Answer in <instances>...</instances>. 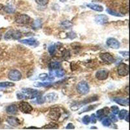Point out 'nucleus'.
Masks as SVG:
<instances>
[{
  "label": "nucleus",
  "instance_id": "obj_1",
  "mask_svg": "<svg viewBox=\"0 0 130 130\" xmlns=\"http://www.w3.org/2000/svg\"><path fill=\"white\" fill-rule=\"evenodd\" d=\"M98 100V97L97 96H91V97L89 98H87V99L84 100L83 101H81L79 103H77V104H75L71 106L70 109H71L72 111H77L79 109L83 107V105H86V104H89V103H91L92 102H94V101H97Z\"/></svg>",
  "mask_w": 130,
  "mask_h": 130
},
{
  "label": "nucleus",
  "instance_id": "obj_2",
  "mask_svg": "<svg viewBox=\"0 0 130 130\" xmlns=\"http://www.w3.org/2000/svg\"><path fill=\"white\" fill-rule=\"evenodd\" d=\"M76 89L78 93H79L80 94L85 95L89 93L90 90V87L86 81H82L77 85Z\"/></svg>",
  "mask_w": 130,
  "mask_h": 130
},
{
  "label": "nucleus",
  "instance_id": "obj_3",
  "mask_svg": "<svg viewBox=\"0 0 130 130\" xmlns=\"http://www.w3.org/2000/svg\"><path fill=\"white\" fill-rule=\"evenodd\" d=\"M21 37H22V33L20 31L14 29L9 30L4 36L5 39L6 40H10V39L17 40V39H20Z\"/></svg>",
  "mask_w": 130,
  "mask_h": 130
},
{
  "label": "nucleus",
  "instance_id": "obj_4",
  "mask_svg": "<svg viewBox=\"0 0 130 130\" xmlns=\"http://www.w3.org/2000/svg\"><path fill=\"white\" fill-rule=\"evenodd\" d=\"M22 74L18 70H12L8 74V77L11 81H18L22 79Z\"/></svg>",
  "mask_w": 130,
  "mask_h": 130
},
{
  "label": "nucleus",
  "instance_id": "obj_5",
  "mask_svg": "<svg viewBox=\"0 0 130 130\" xmlns=\"http://www.w3.org/2000/svg\"><path fill=\"white\" fill-rule=\"evenodd\" d=\"M15 21L20 25H27L30 22L31 18L27 14H20L16 16Z\"/></svg>",
  "mask_w": 130,
  "mask_h": 130
},
{
  "label": "nucleus",
  "instance_id": "obj_6",
  "mask_svg": "<svg viewBox=\"0 0 130 130\" xmlns=\"http://www.w3.org/2000/svg\"><path fill=\"white\" fill-rule=\"evenodd\" d=\"M48 116L53 120H58L61 116V112L59 108H52L49 111Z\"/></svg>",
  "mask_w": 130,
  "mask_h": 130
},
{
  "label": "nucleus",
  "instance_id": "obj_7",
  "mask_svg": "<svg viewBox=\"0 0 130 130\" xmlns=\"http://www.w3.org/2000/svg\"><path fill=\"white\" fill-rule=\"evenodd\" d=\"M18 109L24 113H30L32 111V107L29 103L26 102H21L18 104Z\"/></svg>",
  "mask_w": 130,
  "mask_h": 130
},
{
  "label": "nucleus",
  "instance_id": "obj_8",
  "mask_svg": "<svg viewBox=\"0 0 130 130\" xmlns=\"http://www.w3.org/2000/svg\"><path fill=\"white\" fill-rule=\"evenodd\" d=\"M117 72L120 76H126L129 74V66L125 63L120 64L118 67Z\"/></svg>",
  "mask_w": 130,
  "mask_h": 130
},
{
  "label": "nucleus",
  "instance_id": "obj_9",
  "mask_svg": "<svg viewBox=\"0 0 130 130\" xmlns=\"http://www.w3.org/2000/svg\"><path fill=\"white\" fill-rule=\"evenodd\" d=\"M23 93L27 95V98L29 99H33L37 97V96L39 94V90H35L33 89H30V88H27V89H22Z\"/></svg>",
  "mask_w": 130,
  "mask_h": 130
},
{
  "label": "nucleus",
  "instance_id": "obj_10",
  "mask_svg": "<svg viewBox=\"0 0 130 130\" xmlns=\"http://www.w3.org/2000/svg\"><path fill=\"white\" fill-rule=\"evenodd\" d=\"M106 44L108 47L115 50L119 49L120 46V42L115 38H109L106 41Z\"/></svg>",
  "mask_w": 130,
  "mask_h": 130
},
{
  "label": "nucleus",
  "instance_id": "obj_11",
  "mask_svg": "<svg viewBox=\"0 0 130 130\" xmlns=\"http://www.w3.org/2000/svg\"><path fill=\"white\" fill-rule=\"evenodd\" d=\"M95 75L98 80H105L109 77V71L107 69H100L96 72Z\"/></svg>",
  "mask_w": 130,
  "mask_h": 130
},
{
  "label": "nucleus",
  "instance_id": "obj_12",
  "mask_svg": "<svg viewBox=\"0 0 130 130\" xmlns=\"http://www.w3.org/2000/svg\"><path fill=\"white\" fill-rule=\"evenodd\" d=\"M100 57L104 62L108 64L113 63L115 61L113 57H112V55H111L109 53H101L100 55Z\"/></svg>",
  "mask_w": 130,
  "mask_h": 130
},
{
  "label": "nucleus",
  "instance_id": "obj_13",
  "mask_svg": "<svg viewBox=\"0 0 130 130\" xmlns=\"http://www.w3.org/2000/svg\"><path fill=\"white\" fill-rule=\"evenodd\" d=\"M109 113V108L105 107L102 108V109H100L98 110L97 112H96V118H98L100 120H102L104 117H106L108 114Z\"/></svg>",
  "mask_w": 130,
  "mask_h": 130
},
{
  "label": "nucleus",
  "instance_id": "obj_14",
  "mask_svg": "<svg viewBox=\"0 0 130 130\" xmlns=\"http://www.w3.org/2000/svg\"><path fill=\"white\" fill-rule=\"evenodd\" d=\"M108 20H109V18H108L107 16L104 14L96 15L94 17V22L96 24H100V25L105 24L108 22Z\"/></svg>",
  "mask_w": 130,
  "mask_h": 130
},
{
  "label": "nucleus",
  "instance_id": "obj_15",
  "mask_svg": "<svg viewBox=\"0 0 130 130\" xmlns=\"http://www.w3.org/2000/svg\"><path fill=\"white\" fill-rule=\"evenodd\" d=\"M50 74L52 77H58V78H61V77H62L65 75V72L64 70L58 68V69L50 70Z\"/></svg>",
  "mask_w": 130,
  "mask_h": 130
},
{
  "label": "nucleus",
  "instance_id": "obj_16",
  "mask_svg": "<svg viewBox=\"0 0 130 130\" xmlns=\"http://www.w3.org/2000/svg\"><path fill=\"white\" fill-rule=\"evenodd\" d=\"M7 122L9 125L14 126V127L18 126L21 124L20 120L18 118L14 117H9L7 118Z\"/></svg>",
  "mask_w": 130,
  "mask_h": 130
},
{
  "label": "nucleus",
  "instance_id": "obj_17",
  "mask_svg": "<svg viewBox=\"0 0 130 130\" xmlns=\"http://www.w3.org/2000/svg\"><path fill=\"white\" fill-rule=\"evenodd\" d=\"M112 100L115 102H116L117 104H119L120 105H122V106H129V99L128 98L125 99V98H119L117 97L115 98L112 99Z\"/></svg>",
  "mask_w": 130,
  "mask_h": 130
},
{
  "label": "nucleus",
  "instance_id": "obj_18",
  "mask_svg": "<svg viewBox=\"0 0 130 130\" xmlns=\"http://www.w3.org/2000/svg\"><path fill=\"white\" fill-rule=\"evenodd\" d=\"M45 102H47L49 103L55 102L58 99V95L55 93H49L44 96Z\"/></svg>",
  "mask_w": 130,
  "mask_h": 130
},
{
  "label": "nucleus",
  "instance_id": "obj_19",
  "mask_svg": "<svg viewBox=\"0 0 130 130\" xmlns=\"http://www.w3.org/2000/svg\"><path fill=\"white\" fill-rule=\"evenodd\" d=\"M20 42L24 44L29 45V46H36L37 42V39H34V38H31V39H24V40H20Z\"/></svg>",
  "mask_w": 130,
  "mask_h": 130
},
{
  "label": "nucleus",
  "instance_id": "obj_20",
  "mask_svg": "<svg viewBox=\"0 0 130 130\" xmlns=\"http://www.w3.org/2000/svg\"><path fill=\"white\" fill-rule=\"evenodd\" d=\"M87 7L90 8L92 10H95V11H98V12H102L104 10V8L103 7L100 5L94 4V3H89V4L87 5Z\"/></svg>",
  "mask_w": 130,
  "mask_h": 130
},
{
  "label": "nucleus",
  "instance_id": "obj_21",
  "mask_svg": "<svg viewBox=\"0 0 130 130\" xmlns=\"http://www.w3.org/2000/svg\"><path fill=\"white\" fill-rule=\"evenodd\" d=\"M6 112L8 114L10 115H15L18 112V108L17 106L14 104H12V105H9L6 108Z\"/></svg>",
  "mask_w": 130,
  "mask_h": 130
},
{
  "label": "nucleus",
  "instance_id": "obj_22",
  "mask_svg": "<svg viewBox=\"0 0 130 130\" xmlns=\"http://www.w3.org/2000/svg\"><path fill=\"white\" fill-rule=\"evenodd\" d=\"M3 9L4 10L5 12H6L7 13H9V14L14 13L15 11H16V9H14L13 5L10 4H8L7 6L3 7Z\"/></svg>",
  "mask_w": 130,
  "mask_h": 130
},
{
  "label": "nucleus",
  "instance_id": "obj_23",
  "mask_svg": "<svg viewBox=\"0 0 130 130\" xmlns=\"http://www.w3.org/2000/svg\"><path fill=\"white\" fill-rule=\"evenodd\" d=\"M61 26L63 27L64 29H68L72 28L73 27V24L69 20H65L61 23Z\"/></svg>",
  "mask_w": 130,
  "mask_h": 130
},
{
  "label": "nucleus",
  "instance_id": "obj_24",
  "mask_svg": "<svg viewBox=\"0 0 130 130\" xmlns=\"http://www.w3.org/2000/svg\"><path fill=\"white\" fill-rule=\"evenodd\" d=\"M42 26V20L40 19H37L32 22V27L34 29H37L40 28Z\"/></svg>",
  "mask_w": 130,
  "mask_h": 130
},
{
  "label": "nucleus",
  "instance_id": "obj_25",
  "mask_svg": "<svg viewBox=\"0 0 130 130\" xmlns=\"http://www.w3.org/2000/svg\"><path fill=\"white\" fill-rule=\"evenodd\" d=\"M60 67H61V63L59 62H52L49 64V68L50 70L58 69V68H60Z\"/></svg>",
  "mask_w": 130,
  "mask_h": 130
},
{
  "label": "nucleus",
  "instance_id": "obj_26",
  "mask_svg": "<svg viewBox=\"0 0 130 130\" xmlns=\"http://www.w3.org/2000/svg\"><path fill=\"white\" fill-rule=\"evenodd\" d=\"M52 85V83L50 82H45V83L37 82V83H34V86L36 87H49Z\"/></svg>",
  "mask_w": 130,
  "mask_h": 130
},
{
  "label": "nucleus",
  "instance_id": "obj_27",
  "mask_svg": "<svg viewBox=\"0 0 130 130\" xmlns=\"http://www.w3.org/2000/svg\"><path fill=\"white\" fill-rule=\"evenodd\" d=\"M15 85L12 82H0V88H7L14 87Z\"/></svg>",
  "mask_w": 130,
  "mask_h": 130
},
{
  "label": "nucleus",
  "instance_id": "obj_28",
  "mask_svg": "<svg viewBox=\"0 0 130 130\" xmlns=\"http://www.w3.org/2000/svg\"><path fill=\"white\" fill-rule=\"evenodd\" d=\"M112 124V121L109 118H104L102 120V124L105 127H109Z\"/></svg>",
  "mask_w": 130,
  "mask_h": 130
},
{
  "label": "nucleus",
  "instance_id": "obj_29",
  "mask_svg": "<svg viewBox=\"0 0 130 130\" xmlns=\"http://www.w3.org/2000/svg\"><path fill=\"white\" fill-rule=\"evenodd\" d=\"M36 102L38 104H42L44 103L45 99L44 96H43L41 94H38L36 97Z\"/></svg>",
  "mask_w": 130,
  "mask_h": 130
},
{
  "label": "nucleus",
  "instance_id": "obj_30",
  "mask_svg": "<svg viewBox=\"0 0 130 130\" xmlns=\"http://www.w3.org/2000/svg\"><path fill=\"white\" fill-rule=\"evenodd\" d=\"M127 113H128V111L127 110L122 109L121 111H119V112H118V117L120 120H122V119H124Z\"/></svg>",
  "mask_w": 130,
  "mask_h": 130
},
{
  "label": "nucleus",
  "instance_id": "obj_31",
  "mask_svg": "<svg viewBox=\"0 0 130 130\" xmlns=\"http://www.w3.org/2000/svg\"><path fill=\"white\" fill-rule=\"evenodd\" d=\"M44 129H58L59 128V126L55 123H50V124H47L46 126H44Z\"/></svg>",
  "mask_w": 130,
  "mask_h": 130
},
{
  "label": "nucleus",
  "instance_id": "obj_32",
  "mask_svg": "<svg viewBox=\"0 0 130 130\" xmlns=\"http://www.w3.org/2000/svg\"><path fill=\"white\" fill-rule=\"evenodd\" d=\"M48 52L50 53V55H53L55 53L57 50V45L56 44H52L48 47Z\"/></svg>",
  "mask_w": 130,
  "mask_h": 130
},
{
  "label": "nucleus",
  "instance_id": "obj_33",
  "mask_svg": "<svg viewBox=\"0 0 130 130\" xmlns=\"http://www.w3.org/2000/svg\"><path fill=\"white\" fill-rule=\"evenodd\" d=\"M106 11H107V13H109V14L112 15V16H117V17H122V15L121 14L118 13V12H116V11H114V10H111V9H107L106 10Z\"/></svg>",
  "mask_w": 130,
  "mask_h": 130
},
{
  "label": "nucleus",
  "instance_id": "obj_34",
  "mask_svg": "<svg viewBox=\"0 0 130 130\" xmlns=\"http://www.w3.org/2000/svg\"><path fill=\"white\" fill-rule=\"evenodd\" d=\"M97 105H90V106H88V107H85L84 109H83L79 112V114L83 113V112H87V111H91V110L92 109H94Z\"/></svg>",
  "mask_w": 130,
  "mask_h": 130
},
{
  "label": "nucleus",
  "instance_id": "obj_35",
  "mask_svg": "<svg viewBox=\"0 0 130 130\" xmlns=\"http://www.w3.org/2000/svg\"><path fill=\"white\" fill-rule=\"evenodd\" d=\"M82 122L85 125H88L90 123V118L89 115H85L83 117V119H82Z\"/></svg>",
  "mask_w": 130,
  "mask_h": 130
},
{
  "label": "nucleus",
  "instance_id": "obj_36",
  "mask_svg": "<svg viewBox=\"0 0 130 130\" xmlns=\"http://www.w3.org/2000/svg\"><path fill=\"white\" fill-rule=\"evenodd\" d=\"M35 2L40 6H45L48 3L49 0H35Z\"/></svg>",
  "mask_w": 130,
  "mask_h": 130
},
{
  "label": "nucleus",
  "instance_id": "obj_37",
  "mask_svg": "<svg viewBox=\"0 0 130 130\" xmlns=\"http://www.w3.org/2000/svg\"><path fill=\"white\" fill-rule=\"evenodd\" d=\"M39 77L42 81H46V80L48 79L49 75L47 74H46V73H43V74H41L39 75Z\"/></svg>",
  "mask_w": 130,
  "mask_h": 130
},
{
  "label": "nucleus",
  "instance_id": "obj_38",
  "mask_svg": "<svg viewBox=\"0 0 130 130\" xmlns=\"http://www.w3.org/2000/svg\"><path fill=\"white\" fill-rule=\"evenodd\" d=\"M17 98L18 100H23V99H27V96L24 93H17L16 94Z\"/></svg>",
  "mask_w": 130,
  "mask_h": 130
},
{
  "label": "nucleus",
  "instance_id": "obj_39",
  "mask_svg": "<svg viewBox=\"0 0 130 130\" xmlns=\"http://www.w3.org/2000/svg\"><path fill=\"white\" fill-rule=\"evenodd\" d=\"M111 111H112V112L115 115H117L119 112V108L118 107L116 106V105H113L111 107Z\"/></svg>",
  "mask_w": 130,
  "mask_h": 130
},
{
  "label": "nucleus",
  "instance_id": "obj_40",
  "mask_svg": "<svg viewBox=\"0 0 130 130\" xmlns=\"http://www.w3.org/2000/svg\"><path fill=\"white\" fill-rule=\"evenodd\" d=\"M67 37L68 38H69L70 39H75V37H77V35H76V34H75V32H73V31H71V32H68V33H67Z\"/></svg>",
  "mask_w": 130,
  "mask_h": 130
},
{
  "label": "nucleus",
  "instance_id": "obj_41",
  "mask_svg": "<svg viewBox=\"0 0 130 130\" xmlns=\"http://www.w3.org/2000/svg\"><path fill=\"white\" fill-rule=\"evenodd\" d=\"M90 118V122L92 123V124H95V123H96V121H97V118H96V116L95 114H92Z\"/></svg>",
  "mask_w": 130,
  "mask_h": 130
},
{
  "label": "nucleus",
  "instance_id": "obj_42",
  "mask_svg": "<svg viewBox=\"0 0 130 130\" xmlns=\"http://www.w3.org/2000/svg\"><path fill=\"white\" fill-rule=\"evenodd\" d=\"M109 118L111 120V121L113 122H117L118 121V119H117V117H116L115 114H111Z\"/></svg>",
  "mask_w": 130,
  "mask_h": 130
},
{
  "label": "nucleus",
  "instance_id": "obj_43",
  "mask_svg": "<svg viewBox=\"0 0 130 130\" xmlns=\"http://www.w3.org/2000/svg\"><path fill=\"white\" fill-rule=\"evenodd\" d=\"M119 53L121 54V55H122L123 57H128L129 56V52H127H127H120Z\"/></svg>",
  "mask_w": 130,
  "mask_h": 130
},
{
  "label": "nucleus",
  "instance_id": "obj_44",
  "mask_svg": "<svg viewBox=\"0 0 130 130\" xmlns=\"http://www.w3.org/2000/svg\"><path fill=\"white\" fill-rule=\"evenodd\" d=\"M67 129H73L75 128V127H74V126L73 125L72 123H69V124L67 125V127H66Z\"/></svg>",
  "mask_w": 130,
  "mask_h": 130
},
{
  "label": "nucleus",
  "instance_id": "obj_45",
  "mask_svg": "<svg viewBox=\"0 0 130 130\" xmlns=\"http://www.w3.org/2000/svg\"><path fill=\"white\" fill-rule=\"evenodd\" d=\"M125 120H126L127 122H129V113H127V115H126V116L125 117Z\"/></svg>",
  "mask_w": 130,
  "mask_h": 130
},
{
  "label": "nucleus",
  "instance_id": "obj_46",
  "mask_svg": "<svg viewBox=\"0 0 130 130\" xmlns=\"http://www.w3.org/2000/svg\"><path fill=\"white\" fill-rule=\"evenodd\" d=\"M3 7H4V6H3V5H2V4H1V3H0V10L3 9Z\"/></svg>",
  "mask_w": 130,
  "mask_h": 130
},
{
  "label": "nucleus",
  "instance_id": "obj_47",
  "mask_svg": "<svg viewBox=\"0 0 130 130\" xmlns=\"http://www.w3.org/2000/svg\"><path fill=\"white\" fill-rule=\"evenodd\" d=\"M26 129H38L37 127H27Z\"/></svg>",
  "mask_w": 130,
  "mask_h": 130
},
{
  "label": "nucleus",
  "instance_id": "obj_48",
  "mask_svg": "<svg viewBox=\"0 0 130 130\" xmlns=\"http://www.w3.org/2000/svg\"><path fill=\"white\" fill-rule=\"evenodd\" d=\"M61 2H67V0H60Z\"/></svg>",
  "mask_w": 130,
  "mask_h": 130
},
{
  "label": "nucleus",
  "instance_id": "obj_49",
  "mask_svg": "<svg viewBox=\"0 0 130 130\" xmlns=\"http://www.w3.org/2000/svg\"><path fill=\"white\" fill-rule=\"evenodd\" d=\"M94 129H97L96 127H91V129H94Z\"/></svg>",
  "mask_w": 130,
  "mask_h": 130
},
{
  "label": "nucleus",
  "instance_id": "obj_50",
  "mask_svg": "<svg viewBox=\"0 0 130 130\" xmlns=\"http://www.w3.org/2000/svg\"></svg>",
  "mask_w": 130,
  "mask_h": 130
}]
</instances>
